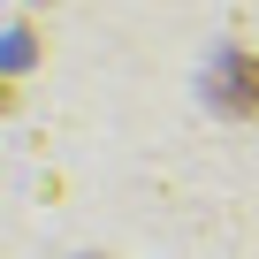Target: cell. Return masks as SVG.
Here are the masks:
<instances>
[{
    "mask_svg": "<svg viewBox=\"0 0 259 259\" xmlns=\"http://www.w3.org/2000/svg\"><path fill=\"white\" fill-rule=\"evenodd\" d=\"M206 99L229 114H259V54H221L206 69Z\"/></svg>",
    "mask_w": 259,
    "mask_h": 259,
    "instance_id": "1",
    "label": "cell"
}]
</instances>
